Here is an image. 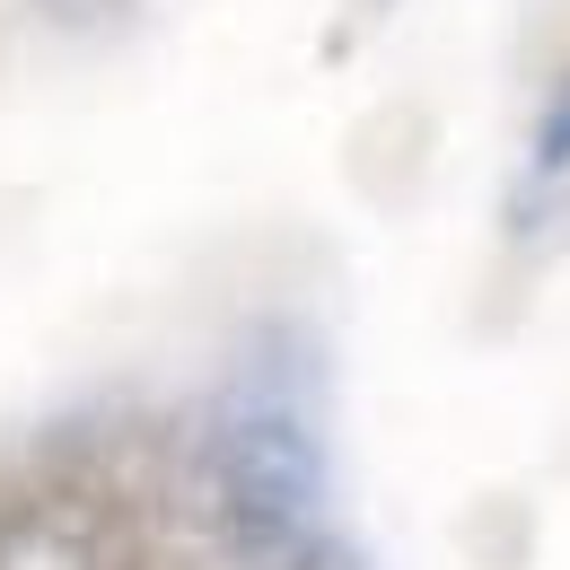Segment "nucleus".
Segmentation results:
<instances>
[{
  "instance_id": "20e7f679",
  "label": "nucleus",
  "mask_w": 570,
  "mask_h": 570,
  "mask_svg": "<svg viewBox=\"0 0 570 570\" xmlns=\"http://www.w3.org/2000/svg\"><path fill=\"white\" fill-rule=\"evenodd\" d=\"M27 9H36L45 27H71V36H88V27H115L132 0H27Z\"/></svg>"
},
{
  "instance_id": "39448f33",
  "label": "nucleus",
  "mask_w": 570,
  "mask_h": 570,
  "mask_svg": "<svg viewBox=\"0 0 570 570\" xmlns=\"http://www.w3.org/2000/svg\"><path fill=\"white\" fill-rule=\"evenodd\" d=\"M273 570H360V562L334 544V535H316V544H298V553H289V562H273Z\"/></svg>"
},
{
  "instance_id": "f03ea898",
  "label": "nucleus",
  "mask_w": 570,
  "mask_h": 570,
  "mask_svg": "<svg viewBox=\"0 0 570 570\" xmlns=\"http://www.w3.org/2000/svg\"><path fill=\"white\" fill-rule=\"evenodd\" d=\"M0 570H124L106 509L71 483H0Z\"/></svg>"
},
{
  "instance_id": "f257e3e1",
  "label": "nucleus",
  "mask_w": 570,
  "mask_h": 570,
  "mask_svg": "<svg viewBox=\"0 0 570 570\" xmlns=\"http://www.w3.org/2000/svg\"><path fill=\"white\" fill-rule=\"evenodd\" d=\"M194 474H203V518L237 562L273 570L325 535L334 439H325V404H316V368L289 343H255L219 377Z\"/></svg>"
},
{
  "instance_id": "7ed1b4c3",
  "label": "nucleus",
  "mask_w": 570,
  "mask_h": 570,
  "mask_svg": "<svg viewBox=\"0 0 570 570\" xmlns=\"http://www.w3.org/2000/svg\"><path fill=\"white\" fill-rule=\"evenodd\" d=\"M527 158H535V176H570V79L535 106V149Z\"/></svg>"
}]
</instances>
